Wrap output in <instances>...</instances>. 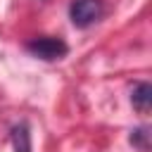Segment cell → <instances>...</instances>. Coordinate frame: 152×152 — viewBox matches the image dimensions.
I'll use <instances>...</instances> for the list:
<instances>
[{"instance_id":"2","label":"cell","mask_w":152,"mask_h":152,"mask_svg":"<svg viewBox=\"0 0 152 152\" xmlns=\"http://www.w3.org/2000/svg\"><path fill=\"white\" fill-rule=\"evenodd\" d=\"M104 7L102 0H71L69 5V19L76 28H88L102 17Z\"/></svg>"},{"instance_id":"1","label":"cell","mask_w":152,"mask_h":152,"mask_svg":"<svg viewBox=\"0 0 152 152\" xmlns=\"http://www.w3.org/2000/svg\"><path fill=\"white\" fill-rule=\"evenodd\" d=\"M26 50L43 59V62H55V59H62L66 52H69V45L62 40V38H55V36H40V38H31L26 43Z\"/></svg>"},{"instance_id":"5","label":"cell","mask_w":152,"mask_h":152,"mask_svg":"<svg viewBox=\"0 0 152 152\" xmlns=\"http://www.w3.org/2000/svg\"><path fill=\"white\" fill-rule=\"evenodd\" d=\"M128 142L133 145V147H138V150H147V142H150V133H147V128L145 126H140V128H135V131H131V135H128Z\"/></svg>"},{"instance_id":"4","label":"cell","mask_w":152,"mask_h":152,"mask_svg":"<svg viewBox=\"0 0 152 152\" xmlns=\"http://www.w3.org/2000/svg\"><path fill=\"white\" fill-rule=\"evenodd\" d=\"M10 140H12V147L14 152H31V128L26 121H19L12 126V133H10Z\"/></svg>"},{"instance_id":"3","label":"cell","mask_w":152,"mask_h":152,"mask_svg":"<svg viewBox=\"0 0 152 152\" xmlns=\"http://www.w3.org/2000/svg\"><path fill=\"white\" fill-rule=\"evenodd\" d=\"M131 104L140 114H147L150 112V107H152V86L147 81L135 83V88L131 90Z\"/></svg>"}]
</instances>
